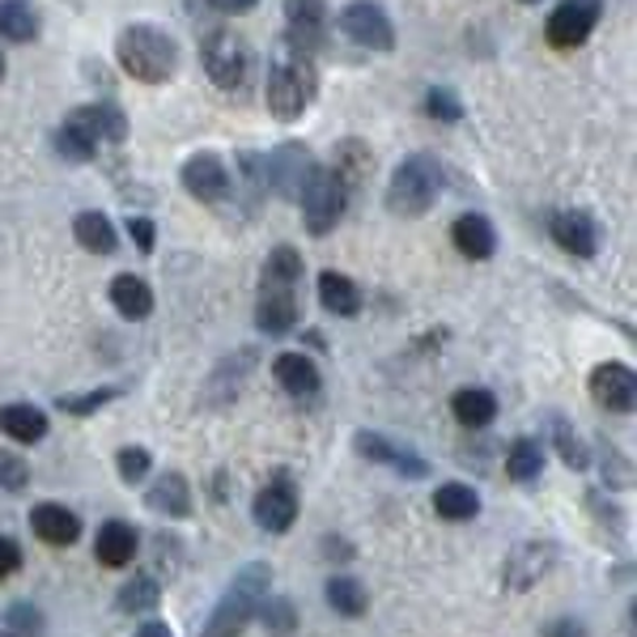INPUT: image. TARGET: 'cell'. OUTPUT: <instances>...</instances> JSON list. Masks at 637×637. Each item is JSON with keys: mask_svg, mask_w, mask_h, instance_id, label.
<instances>
[{"mask_svg": "<svg viewBox=\"0 0 637 637\" xmlns=\"http://www.w3.org/2000/svg\"><path fill=\"white\" fill-rule=\"evenodd\" d=\"M340 30L354 39L357 48L366 51H391L396 48V30L387 22V13L378 9L375 0H354L340 9Z\"/></svg>", "mask_w": 637, "mask_h": 637, "instance_id": "8", "label": "cell"}, {"mask_svg": "<svg viewBox=\"0 0 637 637\" xmlns=\"http://www.w3.org/2000/svg\"><path fill=\"white\" fill-rule=\"evenodd\" d=\"M72 235H77V242L86 247V251H94V256H111L119 247L116 238V226L102 217V212H77V221H72Z\"/></svg>", "mask_w": 637, "mask_h": 637, "instance_id": "30", "label": "cell"}, {"mask_svg": "<svg viewBox=\"0 0 637 637\" xmlns=\"http://www.w3.org/2000/svg\"><path fill=\"white\" fill-rule=\"evenodd\" d=\"M425 116L438 119V123H459V119H464V107H459V98L450 94V90H429V94H425Z\"/></svg>", "mask_w": 637, "mask_h": 637, "instance_id": "42", "label": "cell"}, {"mask_svg": "<svg viewBox=\"0 0 637 637\" xmlns=\"http://www.w3.org/2000/svg\"><path fill=\"white\" fill-rule=\"evenodd\" d=\"M604 13V0H561L553 18L544 22V39L557 51H574L590 39V30Z\"/></svg>", "mask_w": 637, "mask_h": 637, "instance_id": "7", "label": "cell"}, {"mask_svg": "<svg viewBox=\"0 0 637 637\" xmlns=\"http://www.w3.org/2000/svg\"><path fill=\"white\" fill-rule=\"evenodd\" d=\"M30 527H34V536L51 548H69L77 536H81V519L72 515L69 506H60V501H39L34 510H30Z\"/></svg>", "mask_w": 637, "mask_h": 637, "instance_id": "18", "label": "cell"}, {"mask_svg": "<svg viewBox=\"0 0 637 637\" xmlns=\"http://www.w3.org/2000/svg\"><path fill=\"white\" fill-rule=\"evenodd\" d=\"M158 599H162V583H158L153 574H137V578H128V583L119 587L116 613H153Z\"/></svg>", "mask_w": 637, "mask_h": 637, "instance_id": "32", "label": "cell"}, {"mask_svg": "<svg viewBox=\"0 0 637 637\" xmlns=\"http://www.w3.org/2000/svg\"><path fill=\"white\" fill-rule=\"evenodd\" d=\"M548 230L557 238V247L566 256H574V260H590L599 251V230H595V221L587 212H557Z\"/></svg>", "mask_w": 637, "mask_h": 637, "instance_id": "17", "label": "cell"}, {"mask_svg": "<svg viewBox=\"0 0 637 637\" xmlns=\"http://www.w3.org/2000/svg\"><path fill=\"white\" fill-rule=\"evenodd\" d=\"M128 235H132V242L141 247L145 256L153 251V221L149 217H128Z\"/></svg>", "mask_w": 637, "mask_h": 637, "instance_id": "46", "label": "cell"}, {"mask_svg": "<svg viewBox=\"0 0 637 637\" xmlns=\"http://www.w3.org/2000/svg\"><path fill=\"white\" fill-rule=\"evenodd\" d=\"M0 77H4V60H0Z\"/></svg>", "mask_w": 637, "mask_h": 637, "instance_id": "49", "label": "cell"}, {"mask_svg": "<svg viewBox=\"0 0 637 637\" xmlns=\"http://www.w3.org/2000/svg\"><path fill=\"white\" fill-rule=\"evenodd\" d=\"M137 548H141L137 527H128V522H119V519H111V522H102V527H98L94 553H98V561H102V566H111V569L132 566Z\"/></svg>", "mask_w": 637, "mask_h": 637, "instance_id": "19", "label": "cell"}, {"mask_svg": "<svg viewBox=\"0 0 637 637\" xmlns=\"http://www.w3.org/2000/svg\"><path fill=\"white\" fill-rule=\"evenodd\" d=\"M298 277H302V256L293 247H277L263 260V285H298Z\"/></svg>", "mask_w": 637, "mask_h": 637, "instance_id": "37", "label": "cell"}, {"mask_svg": "<svg viewBox=\"0 0 637 637\" xmlns=\"http://www.w3.org/2000/svg\"><path fill=\"white\" fill-rule=\"evenodd\" d=\"M145 506H149L153 515H166V519H188V515H191L188 476H183V472L158 476V485L145 494Z\"/></svg>", "mask_w": 637, "mask_h": 637, "instance_id": "21", "label": "cell"}, {"mask_svg": "<svg viewBox=\"0 0 637 637\" xmlns=\"http://www.w3.org/2000/svg\"><path fill=\"white\" fill-rule=\"evenodd\" d=\"M183 188L200 200V205H221L230 196V170L217 153H196L183 162Z\"/></svg>", "mask_w": 637, "mask_h": 637, "instance_id": "14", "label": "cell"}, {"mask_svg": "<svg viewBox=\"0 0 637 637\" xmlns=\"http://www.w3.org/2000/svg\"><path fill=\"white\" fill-rule=\"evenodd\" d=\"M319 302L340 319H354L361 310V289L345 272H319Z\"/></svg>", "mask_w": 637, "mask_h": 637, "instance_id": "28", "label": "cell"}, {"mask_svg": "<svg viewBox=\"0 0 637 637\" xmlns=\"http://www.w3.org/2000/svg\"><path fill=\"white\" fill-rule=\"evenodd\" d=\"M285 22H289V43L302 51H319L328 43V4L324 0H285Z\"/></svg>", "mask_w": 637, "mask_h": 637, "instance_id": "13", "label": "cell"}, {"mask_svg": "<svg viewBox=\"0 0 637 637\" xmlns=\"http://www.w3.org/2000/svg\"><path fill=\"white\" fill-rule=\"evenodd\" d=\"M319 166L310 162V153L302 145H281L268 162H263V183H272V188L289 196V200H298L302 191H307L310 175H315Z\"/></svg>", "mask_w": 637, "mask_h": 637, "instance_id": "11", "label": "cell"}, {"mask_svg": "<svg viewBox=\"0 0 637 637\" xmlns=\"http://www.w3.org/2000/svg\"><path fill=\"white\" fill-rule=\"evenodd\" d=\"M116 56L119 69L128 72L132 81H141V86H162V81L175 77V64H179L175 39L162 34V30H153V26H128L119 34Z\"/></svg>", "mask_w": 637, "mask_h": 637, "instance_id": "3", "label": "cell"}, {"mask_svg": "<svg viewBox=\"0 0 637 637\" xmlns=\"http://www.w3.org/2000/svg\"><path fill=\"white\" fill-rule=\"evenodd\" d=\"M506 472H510V480H519V485L536 480V476L544 472V447L540 442H536V438H519L515 447L506 450Z\"/></svg>", "mask_w": 637, "mask_h": 637, "instance_id": "34", "label": "cell"}, {"mask_svg": "<svg viewBox=\"0 0 637 637\" xmlns=\"http://www.w3.org/2000/svg\"><path fill=\"white\" fill-rule=\"evenodd\" d=\"M26 485H30L26 459L13 455V450H0V489H4V494H22Z\"/></svg>", "mask_w": 637, "mask_h": 637, "instance_id": "41", "label": "cell"}, {"mask_svg": "<svg viewBox=\"0 0 637 637\" xmlns=\"http://www.w3.org/2000/svg\"><path fill=\"white\" fill-rule=\"evenodd\" d=\"M268 583H272V569L263 566V561H251V566H242L235 574V583L226 587V595L217 599V608H212L209 625L200 629V637H238L247 625H251V616L260 613V604L268 599Z\"/></svg>", "mask_w": 637, "mask_h": 637, "instance_id": "2", "label": "cell"}, {"mask_svg": "<svg viewBox=\"0 0 637 637\" xmlns=\"http://www.w3.org/2000/svg\"><path fill=\"white\" fill-rule=\"evenodd\" d=\"M4 620H9V629L22 637H34L39 629H43V616H39V608L34 604H13L9 613H4Z\"/></svg>", "mask_w": 637, "mask_h": 637, "instance_id": "43", "label": "cell"}, {"mask_svg": "<svg viewBox=\"0 0 637 637\" xmlns=\"http://www.w3.org/2000/svg\"><path fill=\"white\" fill-rule=\"evenodd\" d=\"M111 400H119V387H98V391H81V396H60V408L72 417H90L98 408H107Z\"/></svg>", "mask_w": 637, "mask_h": 637, "instance_id": "38", "label": "cell"}, {"mask_svg": "<svg viewBox=\"0 0 637 637\" xmlns=\"http://www.w3.org/2000/svg\"><path fill=\"white\" fill-rule=\"evenodd\" d=\"M209 4L217 9V13H230V18H235V13H247V9H256L260 0H209Z\"/></svg>", "mask_w": 637, "mask_h": 637, "instance_id": "47", "label": "cell"}, {"mask_svg": "<svg viewBox=\"0 0 637 637\" xmlns=\"http://www.w3.org/2000/svg\"><path fill=\"white\" fill-rule=\"evenodd\" d=\"M200 56H205V69H209V77L221 90H242L247 86V77H251V48L242 39H235L230 30L209 34Z\"/></svg>", "mask_w": 637, "mask_h": 637, "instance_id": "6", "label": "cell"}, {"mask_svg": "<svg viewBox=\"0 0 637 637\" xmlns=\"http://www.w3.org/2000/svg\"><path fill=\"white\" fill-rule=\"evenodd\" d=\"M56 149H60V158H69V162H90V158H94L98 132L90 128V119L81 116V107L60 123V132H56Z\"/></svg>", "mask_w": 637, "mask_h": 637, "instance_id": "23", "label": "cell"}, {"mask_svg": "<svg viewBox=\"0 0 637 637\" xmlns=\"http://www.w3.org/2000/svg\"><path fill=\"white\" fill-rule=\"evenodd\" d=\"M18 569H22V548H18V540L0 536V578H9V574H18Z\"/></svg>", "mask_w": 637, "mask_h": 637, "instance_id": "45", "label": "cell"}, {"mask_svg": "<svg viewBox=\"0 0 637 637\" xmlns=\"http://www.w3.org/2000/svg\"><path fill=\"white\" fill-rule=\"evenodd\" d=\"M544 637H590L587 625L583 620H574V616H557V620H548L544 625Z\"/></svg>", "mask_w": 637, "mask_h": 637, "instance_id": "44", "label": "cell"}, {"mask_svg": "<svg viewBox=\"0 0 637 637\" xmlns=\"http://www.w3.org/2000/svg\"><path fill=\"white\" fill-rule=\"evenodd\" d=\"M590 400L608 412H634L637 404V375L625 361H604L590 370Z\"/></svg>", "mask_w": 637, "mask_h": 637, "instance_id": "10", "label": "cell"}, {"mask_svg": "<svg viewBox=\"0 0 637 637\" xmlns=\"http://www.w3.org/2000/svg\"><path fill=\"white\" fill-rule=\"evenodd\" d=\"M81 116L90 119V128L98 132V141H102V137H107V141H123V137H128L123 111L111 107V102H90V107H81Z\"/></svg>", "mask_w": 637, "mask_h": 637, "instance_id": "36", "label": "cell"}, {"mask_svg": "<svg viewBox=\"0 0 637 637\" xmlns=\"http://www.w3.org/2000/svg\"><path fill=\"white\" fill-rule=\"evenodd\" d=\"M553 434H557V450H561L566 468H578V472H583V468L590 464L587 442H583V438H578V434H574V429H569L566 421H557V429H553Z\"/></svg>", "mask_w": 637, "mask_h": 637, "instance_id": "39", "label": "cell"}, {"mask_svg": "<svg viewBox=\"0 0 637 637\" xmlns=\"http://www.w3.org/2000/svg\"><path fill=\"white\" fill-rule=\"evenodd\" d=\"M251 510H256V522H260L263 531L281 536V531H289L293 519H298V494H293L289 480H272L268 489L256 494V506H251Z\"/></svg>", "mask_w": 637, "mask_h": 637, "instance_id": "15", "label": "cell"}, {"mask_svg": "<svg viewBox=\"0 0 637 637\" xmlns=\"http://www.w3.org/2000/svg\"><path fill=\"white\" fill-rule=\"evenodd\" d=\"M336 166H331V175L345 183V188L354 191L361 188V183H370V175H375V149L366 141H357V137H349V141L336 145Z\"/></svg>", "mask_w": 637, "mask_h": 637, "instance_id": "20", "label": "cell"}, {"mask_svg": "<svg viewBox=\"0 0 637 637\" xmlns=\"http://www.w3.org/2000/svg\"><path fill=\"white\" fill-rule=\"evenodd\" d=\"M557 566V544L553 540H522L510 557H506V587L510 590H531L536 583H544Z\"/></svg>", "mask_w": 637, "mask_h": 637, "instance_id": "9", "label": "cell"}, {"mask_svg": "<svg viewBox=\"0 0 637 637\" xmlns=\"http://www.w3.org/2000/svg\"><path fill=\"white\" fill-rule=\"evenodd\" d=\"M315 90H319V72H315L310 51L285 39L268 64V111L289 123L315 102Z\"/></svg>", "mask_w": 637, "mask_h": 637, "instance_id": "1", "label": "cell"}, {"mask_svg": "<svg viewBox=\"0 0 637 637\" xmlns=\"http://www.w3.org/2000/svg\"><path fill=\"white\" fill-rule=\"evenodd\" d=\"M272 375H277V382H281L289 396H298V400L319 391V366H315L307 354H281L272 361Z\"/></svg>", "mask_w": 637, "mask_h": 637, "instance_id": "24", "label": "cell"}, {"mask_svg": "<svg viewBox=\"0 0 637 637\" xmlns=\"http://www.w3.org/2000/svg\"><path fill=\"white\" fill-rule=\"evenodd\" d=\"M450 238H455L459 256H468V260H489V256L497 251L494 226H489L480 212H464V217L450 226Z\"/></svg>", "mask_w": 637, "mask_h": 637, "instance_id": "22", "label": "cell"}, {"mask_svg": "<svg viewBox=\"0 0 637 637\" xmlns=\"http://www.w3.org/2000/svg\"><path fill=\"white\" fill-rule=\"evenodd\" d=\"M137 637H175V634L166 629L162 620H149V625H141V634H137Z\"/></svg>", "mask_w": 637, "mask_h": 637, "instance_id": "48", "label": "cell"}, {"mask_svg": "<svg viewBox=\"0 0 637 637\" xmlns=\"http://www.w3.org/2000/svg\"><path fill=\"white\" fill-rule=\"evenodd\" d=\"M354 447L361 459H370V464H387V468H396L400 476L408 480H421L429 476V464H425L417 450L400 447V442H391V438H382V434H370V429H361L354 438Z\"/></svg>", "mask_w": 637, "mask_h": 637, "instance_id": "12", "label": "cell"}, {"mask_svg": "<svg viewBox=\"0 0 637 637\" xmlns=\"http://www.w3.org/2000/svg\"><path fill=\"white\" fill-rule=\"evenodd\" d=\"M298 200H302V212H307V230L315 238H324V235H331V230H336V221L345 217L349 188H345L331 170H315L307 191H302Z\"/></svg>", "mask_w": 637, "mask_h": 637, "instance_id": "5", "label": "cell"}, {"mask_svg": "<svg viewBox=\"0 0 637 637\" xmlns=\"http://www.w3.org/2000/svg\"><path fill=\"white\" fill-rule=\"evenodd\" d=\"M116 468H119V480H123V485H137V480L149 476L153 459H149V450L145 447H123L116 455Z\"/></svg>", "mask_w": 637, "mask_h": 637, "instance_id": "40", "label": "cell"}, {"mask_svg": "<svg viewBox=\"0 0 637 637\" xmlns=\"http://www.w3.org/2000/svg\"><path fill=\"white\" fill-rule=\"evenodd\" d=\"M256 616H260L263 629H268L272 637H289L293 629H298V608H293V599H285V595H277V599H263Z\"/></svg>", "mask_w": 637, "mask_h": 637, "instance_id": "35", "label": "cell"}, {"mask_svg": "<svg viewBox=\"0 0 637 637\" xmlns=\"http://www.w3.org/2000/svg\"><path fill=\"white\" fill-rule=\"evenodd\" d=\"M450 412H455V421L468 425V429H485L497 417V396L485 391V387H459L450 396Z\"/></svg>", "mask_w": 637, "mask_h": 637, "instance_id": "25", "label": "cell"}, {"mask_svg": "<svg viewBox=\"0 0 637 637\" xmlns=\"http://www.w3.org/2000/svg\"><path fill=\"white\" fill-rule=\"evenodd\" d=\"M434 510H438V519H447V522H468V519L480 515V497H476L472 485L450 480V485H438V494H434Z\"/></svg>", "mask_w": 637, "mask_h": 637, "instance_id": "27", "label": "cell"}, {"mask_svg": "<svg viewBox=\"0 0 637 637\" xmlns=\"http://www.w3.org/2000/svg\"><path fill=\"white\" fill-rule=\"evenodd\" d=\"M438 191H442V166H438V158L412 153V158H404V162L396 166V175H391L387 209L396 212V217H421V212L434 209Z\"/></svg>", "mask_w": 637, "mask_h": 637, "instance_id": "4", "label": "cell"}, {"mask_svg": "<svg viewBox=\"0 0 637 637\" xmlns=\"http://www.w3.org/2000/svg\"><path fill=\"white\" fill-rule=\"evenodd\" d=\"M324 595H328L331 608H336L340 616H349V620L366 616V608H370V590L361 587L357 578H349V574H331Z\"/></svg>", "mask_w": 637, "mask_h": 637, "instance_id": "31", "label": "cell"}, {"mask_svg": "<svg viewBox=\"0 0 637 637\" xmlns=\"http://www.w3.org/2000/svg\"><path fill=\"white\" fill-rule=\"evenodd\" d=\"M0 34L9 43H30L39 34V13L26 0H0Z\"/></svg>", "mask_w": 637, "mask_h": 637, "instance_id": "33", "label": "cell"}, {"mask_svg": "<svg viewBox=\"0 0 637 637\" xmlns=\"http://www.w3.org/2000/svg\"><path fill=\"white\" fill-rule=\"evenodd\" d=\"M111 307H116L123 319H145V315L153 310V289H149L141 277L123 272V277L111 281Z\"/></svg>", "mask_w": 637, "mask_h": 637, "instance_id": "29", "label": "cell"}, {"mask_svg": "<svg viewBox=\"0 0 637 637\" xmlns=\"http://www.w3.org/2000/svg\"><path fill=\"white\" fill-rule=\"evenodd\" d=\"M522 4H536V0H522Z\"/></svg>", "mask_w": 637, "mask_h": 637, "instance_id": "50", "label": "cell"}, {"mask_svg": "<svg viewBox=\"0 0 637 637\" xmlns=\"http://www.w3.org/2000/svg\"><path fill=\"white\" fill-rule=\"evenodd\" d=\"M0 637H4V634H0Z\"/></svg>", "mask_w": 637, "mask_h": 637, "instance_id": "51", "label": "cell"}, {"mask_svg": "<svg viewBox=\"0 0 637 637\" xmlns=\"http://www.w3.org/2000/svg\"><path fill=\"white\" fill-rule=\"evenodd\" d=\"M0 429L13 442H39V438H48V417L34 404H4L0 408Z\"/></svg>", "mask_w": 637, "mask_h": 637, "instance_id": "26", "label": "cell"}, {"mask_svg": "<svg viewBox=\"0 0 637 637\" xmlns=\"http://www.w3.org/2000/svg\"><path fill=\"white\" fill-rule=\"evenodd\" d=\"M256 324L268 336H285V331L298 328V298H293V285H263L260 307H256Z\"/></svg>", "mask_w": 637, "mask_h": 637, "instance_id": "16", "label": "cell"}]
</instances>
